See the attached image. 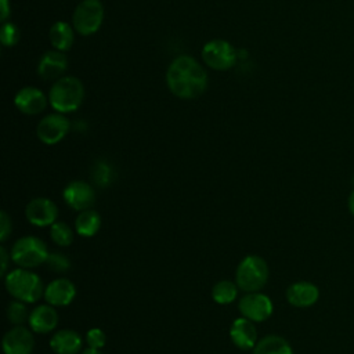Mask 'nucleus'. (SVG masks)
<instances>
[{
	"label": "nucleus",
	"mask_w": 354,
	"mask_h": 354,
	"mask_svg": "<svg viewBox=\"0 0 354 354\" xmlns=\"http://www.w3.org/2000/svg\"><path fill=\"white\" fill-rule=\"evenodd\" d=\"M46 266L57 274H64L71 268V260L68 256H65L64 253L55 252V253H48Z\"/></svg>",
	"instance_id": "bb28decb"
},
{
	"label": "nucleus",
	"mask_w": 354,
	"mask_h": 354,
	"mask_svg": "<svg viewBox=\"0 0 354 354\" xmlns=\"http://www.w3.org/2000/svg\"><path fill=\"white\" fill-rule=\"evenodd\" d=\"M253 354H293L290 343L279 335H267L257 340Z\"/></svg>",
	"instance_id": "aec40b11"
},
{
	"label": "nucleus",
	"mask_w": 354,
	"mask_h": 354,
	"mask_svg": "<svg viewBox=\"0 0 354 354\" xmlns=\"http://www.w3.org/2000/svg\"><path fill=\"white\" fill-rule=\"evenodd\" d=\"M76 296V288L72 281L66 278H57L48 282L44 288V300L46 303L54 307L69 306Z\"/></svg>",
	"instance_id": "4468645a"
},
{
	"label": "nucleus",
	"mask_w": 354,
	"mask_h": 354,
	"mask_svg": "<svg viewBox=\"0 0 354 354\" xmlns=\"http://www.w3.org/2000/svg\"><path fill=\"white\" fill-rule=\"evenodd\" d=\"M50 347L55 354H77L83 347V339L72 329H59L51 336Z\"/></svg>",
	"instance_id": "6ab92c4d"
},
{
	"label": "nucleus",
	"mask_w": 354,
	"mask_h": 354,
	"mask_svg": "<svg viewBox=\"0 0 354 354\" xmlns=\"http://www.w3.org/2000/svg\"><path fill=\"white\" fill-rule=\"evenodd\" d=\"M50 236L58 246H69L73 241L72 228L64 221H55L50 225Z\"/></svg>",
	"instance_id": "393cba45"
},
{
	"label": "nucleus",
	"mask_w": 354,
	"mask_h": 354,
	"mask_svg": "<svg viewBox=\"0 0 354 354\" xmlns=\"http://www.w3.org/2000/svg\"><path fill=\"white\" fill-rule=\"evenodd\" d=\"M86 343H87V347L101 350L106 343V336L104 330H101L100 328H91L86 333Z\"/></svg>",
	"instance_id": "c85d7f7f"
},
{
	"label": "nucleus",
	"mask_w": 354,
	"mask_h": 354,
	"mask_svg": "<svg viewBox=\"0 0 354 354\" xmlns=\"http://www.w3.org/2000/svg\"><path fill=\"white\" fill-rule=\"evenodd\" d=\"M26 304L28 303L17 300V299L10 301L7 306V311H6L8 322H11L12 325H24L29 319V313H30V311H28Z\"/></svg>",
	"instance_id": "a878e982"
},
{
	"label": "nucleus",
	"mask_w": 354,
	"mask_h": 354,
	"mask_svg": "<svg viewBox=\"0 0 354 354\" xmlns=\"http://www.w3.org/2000/svg\"><path fill=\"white\" fill-rule=\"evenodd\" d=\"M26 220L36 227H50L57 221L58 207L48 198H33L25 207Z\"/></svg>",
	"instance_id": "9b49d317"
},
{
	"label": "nucleus",
	"mask_w": 354,
	"mask_h": 354,
	"mask_svg": "<svg viewBox=\"0 0 354 354\" xmlns=\"http://www.w3.org/2000/svg\"><path fill=\"white\" fill-rule=\"evenodd\" d=\"M71 122L62 113H50L44 116L36 127L37 138L47 145L59 142L69 131Z\"/></svg>",
	"instance_id": "9d476101"
},
{
	"label": "nucleus",
	"mask_w": 354,
	"mask_h": 354,
	"mask_svg": "<svg viewBox=\"0 0 354 354\" xmlns=\"http://www.w3.org/2000/svg\"><path fill=\"white\" fill-rule=\"evenodd\" d=\"M166 82L176 97L192 100L206 90L207 73L194 57L184 54L173 59L169 65Z\"/></svg>",
	"instance_id": "f257e3e1"
},
{
	"label": "nucleus",
	"mask_w": 354,
	"mask_h": 354,
	"mask_svg": "<svg viewBox=\"0 0 354 354\" xmlns=\"http://www.w3.org/2000/svg\"><path fill=\"white\" fill-rule=\"evenodd\" d=\"M48 37L55 50L65 51L69 50L73 43V29L66 22L58 21L50 28Z\"/></svg>",
	"instance_id": "4be33fe9"
},
{
	"label": "nucleus",
	"mask_w": 354,
	"mask_h": 354,
	"mask_svg": "<svg viewBox=\"0 0 354 354\" xmlns=\"http://www.w3.org/2000/svg\"><path fill=\"white\" fill-rule=\"evenodd\" d=\"M14 104L25 115H37L44 111L47 105V97L41 90L26 86L15 94Z\"/></svg>",
	"instance_id": "2eb2a0df"
},
{
	"label": "nucleus",
	"mask_w": 354,
	"mask_h": 354,
	"mask_svg": "<svg viewBox=\"0 0 354 354\" xmlns=\"http://www.w3.org/2000/svg\"><path fill=\"white\" fill-rule=\"evenodd\" d=\"M203 62L216 71H227L234 66L236 61V53L231 43L221 39L207 41L202 48Z\"/></svg>",
	"instance_id": "0eeeda50"
},
{
	"label": "nucleus",
	"mask_w": 354,
	"mask_h": 354,
	"mask_svg": "<svg viewBox=\"0 0 354 354\" xmlns=\"http://www.w3.org/2000/svg\"><path fill=\"white\" fill-rule=\"evenodd\" d=\"M66 57L58 50H51L41 55L37 65V73L43 80H54L59 79V76L66 71Z\"/></svg>",
	"instance_id": "a211bd4d"
},
{
	"label": "nucleus",
	"mask_w": 354,
	"mask_h": 354,
	"mask_svg": "<svg viewBox=\"0 0 354 354\" xmlns=\"http://www.w3.org/2000/svg\"><path fill=\"white\" fill-rule=\"evenodd\" d=\"M0 259H1V272L0 274L3 277H6L7 268H8V261L11 260V253H8L4 246L0 248Z\"/></svg>",
	"instance_id": "7c9ffc66"
},
{
	"label": "nucleus",
	"mask_w": 354,
	"mask_h": 354,
	"mask_svg": "<svg viewBox=\"0 0 354 354\" xmlns=\"http://www.w3.org/2000/svg\"><path fill=\"white\" fill-rule=\"evenodd\" d=\"M28 324L35 333H48L58 325V314L54 306L37 304L30 310Z\"/></svg>",
	"instance_id": "dca6fc26"
},
{
	"label": "nucleus",
	"mask_w": 354,
	"mask_h": 354,
	"mask_svg": "<svg viewBox=\"0 0 354 354\" xmlns=\"http://www.w3.org/2000/svg\"><path fill=\"white\" fill-rule=\"evenodd\" d=\"M82 354H104L101 350L98 348H93V347H87L82 351Z\"/></svg>",
	"instance_id": "72a5a7b5"
},
{
	"label": "nucleus",
	"mask_w": 354,
	"mask_h": 354,
	"mask_svg": "<svg viewBox=\"0 0 354 354\" xmlns=\"http://www.w3.org/2000/svg\"><path fill=\"white\" fill-rule=\"evenodd\" d=\"M238 290L239 288L236 282H232L230 279H223L213 285L212 297L218 304H230L236 299Z\"/></svg>",
	"instance_id": "5701e85b"
},
{
	"label": "nucleus",
	"mask_w": 354,
	"mask_h": 354,
	"mask_svg": "<svg viewBox=\"0 0 354 354\" xmlns=\"http://www.w3.org/2000/svg\"><path fill=\"white\" fill-rule=\"evenodd\" d=\"M268 274L267 261L257 254H249L239 261L235 282L238 288L246 293L259 292L267 283Z\"/></svg>",
	"instance_id": "20e7f679"
},
{
	"label": "nucleus",
	"mask_w": 354,
	"mask_h": 354,
	"mask_svg": "<svg viewBox=\"0 0 354 354\" xmlns=\"http://www.w3.org/2000/svg\"><path fill=\"white\" fill-rule=\"evenodd\" d=\"M11 260L21 268H36L46 264L48 250L46 243L33 235H26L17 239L10 250Z\"/></svg>",
	"instance_id": "39448f33"
},
{
	"label": "nucleus",
	"mask_w": 354,
	"mask_h": 354,
	"mask_svg": "<svg viewBox=\"0 0 354 354\" xmlns=\"http://www.w3.org/2000/svg\"><path fill=\"white\" fill-rule=\"evenodd\" d=\"M84 98L83 83L75 76H62L55 80L48 93L51 106L59 113L76 111Z\"/></svg>",
	"instance_id": "7ed1b4c3"
},
{
	"label": "nucleus",
	"mask_w": 354,
	"mask_h": 354,
	"mask_svg": "<svg viewBox=\"0 0 354 354\" xmlns=\"http://www.w3.org/2000/svg\"><path fill=\"white\" fill-rule=\"evenodd\" d=\"M319 299V289L310 281H297L288 286L286 300L292 307L308 308Z\"/></svg>",
	"instance_id": "ddd939ff"
},
{
	"label": "nucleus",
	"mask_w": 354,
	"mask_h": 354,
	"mask_svg": "<svg viewBox=\"0 0 354 354\" xmlns=\"http://www.w3.org/2000/svg\"><path fill=\"white\" fill-rule=\"evenodd\" d=\"M347 209H348L350 214L354 217V188H353L351 192L348 194V198H347Z\"/></svg>",
	"instance_id": "473e14b6"
},
{
	"label": "nucleus",
	"mask_w": 354,
	"mask_h": 354,
	"mask_svg": "<svg viewBox=\"0 0 354 354\" xmlns=\"http://www.w3.org/2000/svg\"><path fill=\"white\" fill-rule=\"evenodd\" d=\"M62 198L71 209L83 212L93 209L95 203V191L87 181L73 180L64 188Z\"/></svg>",
	"instance_id": "1a4fd4ad"
},
{
	"label": "nucleus",
	"mask_w": 354,
	"mask_h": 354,
	"mask_svg": "<svg viewBox=\"0 0 354 354\" xmlns=\"http://www.w3.org/2000/svg\"><path fill=\"white\" fill-rule=\"evenodd\" d=\"M1 3V11H0V18L3 22H6V19L8 18L10 15V4H8V0H0Z\"/></svg>",
	"instance_id": "2f4dec72"
},
{
	"label": "nucleus",
	"mask_w": 354,
	"mask_h": 354,
	"mask_svg": "<svg viewBox=\"0 0 354 354\" xmlns=\"http://www.w3.org/2000/svg\"><path fill=\"white\" fill-rule=\"evenodd\" d=\"M238 310L242 317L253 322H263L271 317L274 307L267 295L260 292H249L239 299Z\"/></svg>",
	"instance_id": "6e6552de"
},
{
	"label": "nucleus",
	"mask_w": 354,
	"mask_h": 354,
	"mask_svg": "<svg viewBox=\"0 0 354 354\" xmlns=\"http://www.w3.org/2000/svg\"><path fill=\"white\" fill-rule=\"evenodd\" d=\"M104 19V6L100 0H82L72 15L75 30L83 36L95 33Z\"/></svg>",
	"instance_id": "423d86ee"
},
{
	"label": "nucleus",
	"mask_w": 354,
	"mask_h": 354,
	"mask_svg": "<svg viewBox=\"0 0 354 354\" xmlns=\"http://www.w3.org/2000/svg\"><path fill=\"white\" fill-rule=\"evenodd\" d=\"M101 227V216L94 209L79 212L75 220V230L80 236H94Z\"/></svg>",
	"instance_id": "412c9836"
},
{
	"label": "nucleus",
	"mask_w": 354,
	"mask_h": 354,
	"mask_svg": "<svg viewBox=\"0 0 354 354\" xmlns=\"http://www.w3.org/2000/svg\"><path fill=\"white\" fill-rule=\"evenodd\" d=\"M12 230V224H11V218L7 214V212H1L0 213V241L4 242L7 241V238L10 236Z\"/></svg>",
	"instance_id": "c756f323"
},
{
	"label": "nucleus",
	"mask_w": 354,
	"mask_h": 354,
	"mask_svg": "<svg viewBox=\"0 0 354 354\" xmlns=\"http://www.w3.org/2000/svg\"><path fill=\"white\" fill-rule=\"evenodd\" d=\"M1 347L4 354H32L35 347L32 329L24 325H14L4 333Z\"/></svg>",
	"instance_id": "f8f14e48"
},
{
	"label": "nucleus",
	"mask_w": 354,
	"mask_h": 354,
	"mask_svg": "<svg viewBox=\"0 0 354 354\" xmlns=\"http://www.w3.org/2000/svg\"><path fill=\"white\" fill-rule=\"evenodd\" d=\"M19 29L11 24V22H4L3 26H1V30H0V39H1V43L7 47H11V46H15L18 41H19Z\"/></svg>",
	"instance_id": "cd10ccee"
},
{
	"label": "nucleus",
	"mask_w": 354,
	"mask_h": 354,
	"mask_svg": "<svg viewBox=\"0 0 354 354\" xmlns=\"http://www.w3.org/2000/svg\"><path fill=\"white\" fill-rule=\"evenodd\" d=\"M231 342L241 350H250L257 343V330L254 322L241 317L234 319L230 326Z\"/></svg>",
	"instance_id": "f3484780"
},
{
	"label": "nucleus",
	"mask_w": 354,
	"mask_h": 354,
	"mask_svg": "<svg viewBox=\"0 0 354 354\" xmlns=\"http://www.w3.org/2000/svg\"><path fill=\"white\" fill-rule=\"evenodd\" d=\"M4 286L7 292L17 300L25 303H36L44 296V285L41 278L28 268H15L6 274Z\"/></svg>",
	"instance_id": "f03ea898"
},
{
	"label": "nucleus",
	"mask_w": 354,
	"mask_h": 354,
	"mask_svg": "<svg viewBox=\"0 0 354 354\" xmlns=\"http://www.w3.org/2000/svg\"><path fill=\"white\" fill-rule=\"evenodd\" d=\"M91 180L100 188L108 187L113 181L112 166L106 160H97L91 169Z\"/></svg>",
	"instance_id": "b1692460"
}]
</instances>
